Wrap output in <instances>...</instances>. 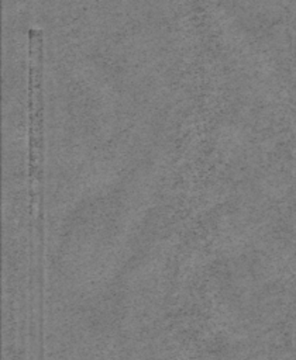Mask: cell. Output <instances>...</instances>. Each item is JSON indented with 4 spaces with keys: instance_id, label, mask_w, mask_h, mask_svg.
<instances>
[{
    "instance_id": "1",
    "label": "cell",
    "mask_w": 296,
    "mask_h": 360,
    "mask_svg": "<svg viewBox=\"0 0 296 360\" xmlns=\"http://www.w3.org/2000/svg\"><path fill=\"white\" fill-rule=\"evenodd\" d=\"M41 48L42 31L37 27L30 30V193L31 204L37 202V183L41 179L42 150V101H41Z\"/></svg>"
}]
</instances>
